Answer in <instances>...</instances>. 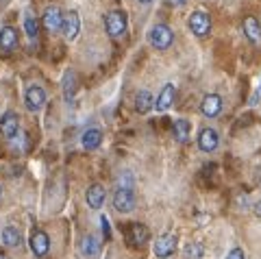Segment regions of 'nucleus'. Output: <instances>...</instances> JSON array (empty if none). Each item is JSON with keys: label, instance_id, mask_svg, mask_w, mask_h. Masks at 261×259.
Instances as JSON below:
<instances>
[{"label": "nucleus", "instance_id": "f257e3e1", "mask_svg": "<svg viewBox=\"0 0 261 259\" xmlns=\"http://www.w3.org/2000/svg\"><path fill=\"white\" fill-rule=\"evenodd\" d=\"M148 42L152 48H157V50H168L174 42V33L168 24H154L148 33Z\"/></svg>", "mask_w": 261, "mask_h": 259}, {"label": "nucleus", "instance_id": "f03ea898", "mask_svg": "<svg viewBox=\"0 0 261 259\" xmlns=\"http://www.w3.org/2000/svg\"><path fill=\"white\" fill-rule=\"evenodd\" d=\"M135 192L133 185H118L116 194H113V207L120 214H130L135 209Z\"/></svg>", "mask_w": 261, "mask_h": 259}, {"label": "nucleus", "instance_id": "7ed1b4c3", "mask_svg": "<svg viewBox=\"0 0 261 259\" xmlns=\"http://www.w3.org/2000/svg\"><path fill=\"white\" fill-rule=\"evenodd\" d=\"M105 27H107V33L109 37L113 39H118L126 33V29H128V18H126V13L124 11H109L107 15H105Z\"/></svg>", "mask_w": 261, "mask_h": 259}, {"label": "nucleus", "instance_id": "20e7f679", "mask_svg": "<svg viewBox=\"0 0 261 259\" xmlns=\"http://www.w3.org/2000/svg\"><path fill=\"white\" fill-rule=\"evenodd\" d=\"M24 105H27V109L31 113H37L44 109L46 105V92L42 85H31L27 87V92H24Z\"/></svg>", "mask_w": 261, "mask_h": 259}, {"label": "nucleus", "instance_id": "39448f33", "mask_svg": "<svg viewBox=\"0 0 261 259\" xmlns=\"http://www.w3.org/2000/svg\"><path fill=\"white\" fill-rule=\"evenodd\" d=\"M20 133V118L15 111H5L3 116H0V135L5 137V140H13V137H18Z\"/></svg>", "mask_w": 261, "mask_h": 259}, {"label": "nucleus", "instance_id": "423d86ee", "mask_svg": "<svg viewBox=\"0 0 261 259\" xmlns=\"http://www.w3.org/2000/svg\"><path fill=\"white\" fill-rule=\"evenodd\" d=\"M187 24H190V31L196 37H205L211 29V18L205 11H194L190 15V20H187Z\"/></svg>", "mask_w": 261, "mask_h": 259}, {"label": "nucleus", "instance_id": "0eeeda50", "mask_svg": "<svg viewBox=\"0 0 261 259\" xmlns=\"http://www.w3.org/2000/svg\"><path fill=\"white\" fill-rule=\"evenodd\" d=\"M61 33L68 42H74L81 33V18L76 11H70L63 15V24H61Z\"/></svg>", "mask_w": 261, "mask_h": 259}, {"label": "nucleus", "instance_id": "6e6552de", "mask_svg": "<svg viewBox=\"0 0 261 259\" xmlns=\"http://www.w3.org/2000/svg\"><path fill=\"white\" fill-rule=\"evenodd\" d=\"M29 246L35 257H46L48 250H50V238H48V233H44V231H33Z\"/></svg>", "mask_w": 261, "mask_h": 259}, {"label": "nucleus", "instance_id": "1a4fd4ad", "mask_svg": "<svg viewBox=\"0 0 261 259\" xmlns=\"http://www.w3.org/2000/svg\"><path fill=\"white\" fill-rule=\"evenodd\" d=\"M174 248H176V236L174 233H163L161 238H157V242H154V257H159V259H166L174 253Z\"/></svg>", "mask_w": 261, "mask_h": 259}, {"label": "nucleus", "instance_id": "9d476101", "mask_svg": "<svg viewBox=\"0 0 261 259\" xmlns=\"http://www.w3.org/2000/svg\"><path fill=\"white\" fill-rule=\"evenodd\" d=\"M42 24H44V29L48 31V33H55V31H59L61 29V24H63V13L59 7H48V9L44 11L42 15Z\"/></svg>", "mask_w": 261, "mask_h": 259}, {"label": "nucleus", "instance_id": "9b49d317", "mask_svg": "<svg viewBox=\"0 0 261 259\" xmlns=\"http://www.w3.org/2000/svg\"><path fill=\"white\" fill-rule=\"evenodd\" d=\"M218 144H220V135H218L216 128H211V126L202 128L200 135H198V148L202 152H214L218 148Z\"/></svg>", "mask_w": 261, "mask_h": 259}, {"label": "nucleus", "instance_id": "f8f14e48", "mask_svg": "<svg viewBox=\"0 0 261 259\" xmlns=\"http://www.w3.org/2000/svg\"><path fill=\"white\" fill-rule=\"evenodd\" d=\"M18 31L13 27H3L0 29V50L3 53H13L18 48Z\"/></svg>", "mask_w": 261, "mask_h": 259}, {"label": "nucleus", "instance_id": "ddd939ff", "mask_svg": "<svg viewBox=\"0 0 261 259\" xmlns=\"http://www.w3.org/2000/svg\"><path fill=\"white\" fill-rule=\"evenodd\" d=\"M174 98H176V87L172 83H166V85H163V90L159 92V96H157L154 109H157V111H168L170 107H172Z\"/></svg>", "mask_w": 261, "mask_h": 259}, {"label": "nucleus", "instance_id": "4468645a", "mask_svg": "<svg viewBox=\"0 0 261 259\" xmlns=\"http://www.w3.org/2000/svg\"><path fill=\"white\" fill-rule=\"evenodd\" d=\"M85 198H87V205L92 209H100L105 205V198H107V192H105V188L100 183H92L87 188Z\"/></svg>", "mask_w": 261, "mask_h": 259}, {"label": "nucleus", "instance_id": "2eb2a0df", "mask_svg": "<svg viewBox=\"0 0 261 259\" xmlns=\"http://www.w3.org/2000/svg\"><path fill=\"white\" fill-rule=\"evenodd\" d=\"M200 111H202V116H207V118H216L218 113L222 111V98H220L218 94H207L200 102Z\"/></svg>", "mask_w": 261, "mask_h": 259}, {"label": "nucleus", "instance_id": "dca6fc26", "mask_svg": "<svg viewBox=\"0 0 261 259\" xmlns=\"http://www.w3.org/2000/svg\"><path fill=\"white\" fill-rule=\"evenodd\" d=\"M150 238V231H148V226L146 224H140V222H135V224H130V229H128V240L133 242L135 246H142L146 244Z\"/></svg>", "mask_w": 261, "mask_h": 259}, {"label": "nucleus", "instance_id": "f3484780", "mask_svg": "<svg viewBox=\"0 0 261 259\" xmlns=\"http://www.w3.org/2000/svg\"><path fill=\"white\" fill-rule=\"evenodd\" d=\"M81 142H83L85 150H96L102 144V131L100 128H87L83 137H81Z\"/></svg>", "mask_w": 261, "mask_h": 259}, {"label": "nucleus", "instance_id": "a211bd4d", "mask_svg": "<svg viewBox=\"0 0 261 259\" xmlns=\"http://www.w3.org/2000/svg\"><path fill=\"white\" fill-rule=\"evenodd\" d=\"M0 238H3V244L9 246V248L22 244V233L18 231V226H13V224H7L3 229V233H0Z\"/></svg>", "mask_w": 261, "mask_h": 259}, {"label": "nucleus", "instance_id": "6ab92c4d", "mask_svg": "<svg viewBox=\"0 0 261 259\" xmlns=\"http://www.w3.org/2000/svg\"><path fill=\"white\" fill-rule=\"evenodd\" d=\"M172 131H174L176 142L185 144L187 140H190V135H192V122H190V120H185V118H178V120H174Z\"/></svg>", "mask_w": 261, "mask_h": 259}, {"label": "nucleus", "instance_id": "aec40b11", "mask_svg": "<svg viewBox=\"0 0 261 259\" xmlns=\"http://www.w3.org/2000/svg\"><path fill=\"white\" fill-rule=\"evenodd\" d=\"M100 246H102L100 238L98 236H87V238H83V242H81V253H83L85 257H94V255H98Z\"/></svg>", "mask_w": 261, "mask_h": 259}, {"label": "nucleus", "instance_id": "412c9836", "mask_svg": "<svg viewBox=\"0 0 261 259\" xmlns=\"http://www.w3.org/2000/svg\"><path fill=\"white\" fill-rule=\"evenodd\" d=\"M244 35H246L252 44H259V39H261V29H259V22L252 18V15H248V18L244 20Z\"/></svg>", "mask_w": 261, "mask_h": 259}, {"label": "nucleus", "instance_id": "4be33fe9", "mask_svg": "<svg viewBox=\"0 0 261 259\" xmlns=\"http://www.w3.org/2000/svg\"><path fill=\"white\" fill-rule=\"evenodd\" d=\"M152 107H154L152 94H150L148 90H142V92H137V96H135V109L140 111V113H148Z\"/></svg>", "mask_w": 261, "mask_h": 259}, {"label": "nucleus", "instance_id": "5701e85b", "mask_svg": "<svg viewBox=\"0 0 261 259\" xmlns=\"http://www.w3.org/2000/svg\"><path fill=\"white\" fill-rule=\"evenodd\" d=\"M74 94H76V74L74 72H65V76H63V98L70 102L72 98H74Z\"/></svg>", "mask_w": 261, "mask_h": 259}, {"label": "nucleus", "instance_id": "b1692460", "mask_svg": "<svg viewBox=\"0 0 261 259\" xmlns=\"http://www.w3.org/2000/svg\"><path fill=\"white\" fill-rule=\"evenodd\" d=\"M205 255V246L200 242H187L183 248V259H202Z\"/></svg>", "mask_w": 261, "mask_h": 259}, {"label": "nucleus", "instance_id": "393cba45", "mask_svg": "<svg viewBox=\"0 0 261 259\" xmlns=\"http://www.w3.org/2000/svg\"><path fill=\"white\" fill-rule=\"evenodd\" d=\"M24 31H27V35L31 39H35L39 35V20L35 15H27V18H24Z\"/></svg>", "mask_w": 261, "mask_h": 259}, {"label": "nucleus", "instance_id": "a878e982", "mask_svg": "<svg viewBox=\"0 0 261 259\" xmlns=\"http://www.w3.org/2000/svg\"><path fill=\"white\" fill-rule=\"evenodd\" d=\"M100 226H102L105 240H109V236H111V229H109V220H107V216H100Z\"/></svg>", "mask_w": 261, "mask_h": 259}, {"label": "nucleus", "instance_id": "bb28decb", "mask_svg": "<svg viewBox=\"0 0 261 259\" xmlns=\"http://www.w3.org/2000/svg\"><path fill=\"white\" fill-rule=\"evenodd\" d=\"M226 259H246V255H244V250H242V248H233L231 253L226 255Z\"/></svg>", "mask_w": 261, "mask_h": 259}, {"label": "nucleus", "instance_id": "cd10ccee", "mask_svg": "<svg viewBox=\"0 0 261 259\" xmlns=\"http://www.w3.org/2000/svg\"><path fill=\"white\" fill-rule=\"evenodd\" d=\"M248 205H250L248 196H246V194H240V196H238V207L240 209H248Z\"/></svg>", "mask_w": 261, "mask_h": 259}, {"label": "nucleus", "instance_id": "c85d7f7f", "mask_svg": "<svg viewBox=\"0 0 261 259\" xmlns=\"http://www.w3.org/2000/svg\"><path fill=\"white\" fill-rule=\"evenodd\" d=\"M168 3H170V5H174V7H183L187 0H168Z\"/></svg>", "mask_w": 261, "mask_h": 259}, {"label": "nucleus", "instance_id": "c756f323", "mask_svg": "<svg viewBox=\"0 0 261 259\" xmlns=\"http://www.w3.org/2000/svg\"><path fill=\"white\" fill-rule=\"evenodd\" d=\"M255 216H257V218H261V200L255 205Z\"/></svg>", "mask_w": 261, "mask_h": 259}, {"label": "nucleus", "instance_id": "7c9ffc66", "mask_svg": "<svg viewBox=\"0 0 261 259\" xmlns=\"http://www.w3.org/2000/svg\"><path fill=\"white\" fill-rule=\"evenodd\" d=\"M137 3H142V5H150L152 0H137Z\"/></svg>", "mask_w": 261, "mask_h": 259}, {"label": "nucleus", "instance_id": "2f4dec72", "mask_svg": "<svg viewBox=\"0 0 261 259\" xmlns=\"http://www.w3.org/2000/svg\"><path fill=\"white\" fill-rule=\"evenodd\" d=\"M0 198H3V190H0Z\"/></svg>", "mask_w": 261, "mask_h": 259}, {"label": "nucleus", "instance_id": "473e14b6", "mask_svg": "<svg viewBox=\"0 0 261 259\" xmlns=\"http://www.w3.org/2000/svg\"><path fill=\"white\" fill-rule=\"evenodd\" d=\"M0 259H9V257H0Z\"/></svg>", "mask_w": 261, "mask_h": 259}, {"label": "nucleus", "instance_id": "72a5a7b5", "mask_svg": "<svg viewBox=\"0 0 261 259\" xmlns=\"http://www.w3.org/2000/svg\"><path fill=\"white\" fill-rule=\"evenodd\" d=\"M259 92H261V85H259Z\"/></svg>", "mask_w": 261, "mask_h": 259}]
</instances>
